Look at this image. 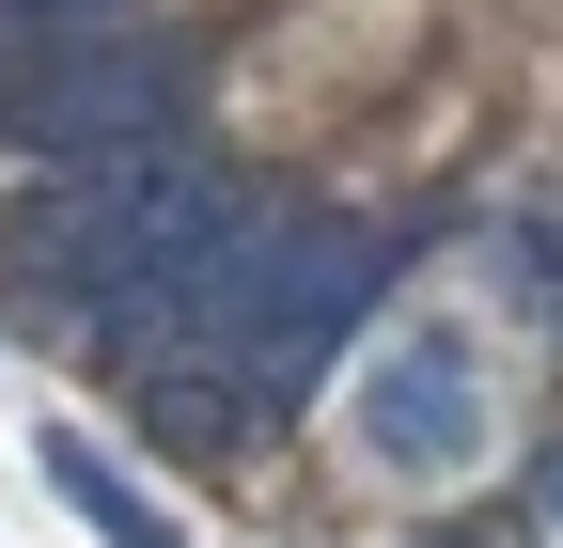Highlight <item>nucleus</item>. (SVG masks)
Instances as JSON below:
<instances>
[{"label":"nucleus","mask_w":563,"mask_h":548,"mask_svg":"<svg viewBox=\"0 0 563 548\" xmlns=\"http://www.w3.org/2000/svg\"><path fill=\"white\" fill-rule=\"evenodd\" d=\"M220 235H235V204L188 157H63L16 204V235H0V283H16L32 329L125 361V346H157V329H188Z\"/></svg>","instance_id":"obj_1"},{"label":"nucleus","mask_w":563,"mask_h":548,"mask_svg":"<svg viewBox=\"0 0 563 548\" xmlns=\"http://www.w3.org/2000/svg\"><path fill=\"white\" fill-rule=\"evenodd\" d=\"M376 235L361 220H329V204H266V220L220 235V266H203V298H188V346H220L266 407L282 392H313L344 361V329L376 314Z\"/></svg>","instance_id":"obj_2"},{"label":"nucleus","mask_w":563,"mask_h":548,"mask_svg":"<svg viewBox=\"0 0 563 548\" xmlns=\"http://www.w3.org/2000/svg\"><path fill=\"white\" fill-rule=\"evenodd\" d=\"M173 110H188V47L95 17V32H47L16 79H0V142L47 157V173H63V157H157Z\"/></svg>","instance_id":"obj_3"},{"label":"nucleus","mask_w":563,"mask_h":548,"mask_svg":"<svg viewBox=\"0 0 563 548\" xmlns=\"http://www.w3.org/2000/svg\"><path fill=\"white\" fill-rule=\"evenodd\" d=\"M361 454L391 470V486H454V470L485 454V361L454 346V329H391V346L361 361Z\"/></svg>","instance_id":"obj_4"},{"label":"nucleus","mask_w":563,"mask_h":548,"mask_svg":"<svg viewBox=\"0 0 563 548\" xmlns=\"http://www.w3.org/2000/svg\"><path fill=\"white\" fill-rule=\"evenodd\" d=\"M125 392H141V424H157L173 454H203V470L266 439V392H251V376H235L220 346H188V329H157V346H125Z\"/></svg>","instance_id":"obj_5"},{"label":"nucleus","mask_w":563,"mask_h":548,"mask_svg":"<svg viewBox=\"0 0 563 548\" xmlns=\"http://www.w3.org/2000/svg\"><path fill=\"white\" fill-rule=\"evenodd\" d=\"M95 17H125V0H0V47H47V32H95Z\"/></svg>","instance_id":"obj_6"},{"label":"nucleus","mask_w":563,"mask_h":548,"mask_svg":"<svg viewBox=\"0 0 563 548\" xmlns=\"http://www.w3.org/2000/svg\"><path fill=\"white\" fill-rule=\"evenodd\" d=\"M548 517H563V439H548Z\"/></svg>","instance_id":"obj_7"},{"label":"nucleus","mask_w":563,"mask_h":548,"mask_svg":"<svg viewBox=\"0 0 563 548\" xmlns=\"http://www.w3.org/2000/svg\"><path fill=\"white\" fill-rule=\"evenodd\" d=\"M157 548H173V533H157Z\"/></svg>","instance_id":"obj_8"}]
</instances>
